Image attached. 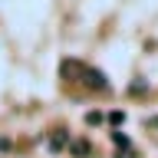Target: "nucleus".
<instances>
[{
    "instance_id": "f257e3e1",
    "label": "nucleus",
    "mask_w": 158,
    "mask_h": 158,
    "mask_svg": "<svg viewBox=\"0 0 158 158\" xmlns=\"http://www.w3.org/2000/svg\"><path fill=\"white\" fill-rule=\"evenodd\" d=\"M82 76H89V79H86V86H89V89H96V92H106V89H109V79L102 76L99 69H92V66H82Z\"/></svg>"
},
{
    "instance_id": "39448f33",
    "label": "nucleus",
    "mask_w": 158,
    "mask_h": 158,
    "mask_svg": "<svg viewBox=\"0 0 158 158\" xmlns=\"http://www.w3.org/2000/svg\"><path fill=\"white\" fill-rule=\"evenodd\" d=\"M128 92H132V96H142V92H148V82H132Z\"/></svg>"
},
{
    "instance_id": "f03ea898",
    "label": "nucleus",
    "mask_w": 158,
    "mask_h": 158,
    "mask_svg": "<svg viewBox=\"0 0 158 158\" xmlns=\"http://www.w3.org/2000/svg\"><path fill=\"white\" fill-rule=\"evenodd\" d=\"M69 145V132H56V135H49V152L56 155L59 148H66Z\"/></svg>"
},
{
    "instance_id": "7ed1b4c3",
    "label": "nucleus",
    "mask_w": 158,
    "mask_h": 158,
    "mask_svg": "<svg viewBox=\"0 0 158 158\" xmlns=\"http://www.w3.org/2000/svg\"><path fill=\"white\" fill-rule=\"evenodd\" d=\"M69 152H73V155H89L92 145H89L86 138H76V142H69Z\"/></svg>"
},
{
    "instance_id": "20e7f679",
    "label": "nucleus",
    "mask_w": 158,
    "mask_h": 158,
    "mask_svg": "<svg viewBox=\"0 0 158 158\" xmlns=\"http://www.w3.org/2000/svg\"><path fill=\"white\" fill-rule=\"evenodd\" d=\"M112 142H115L118 148H128V145H132V138H128V135H122V132H112Z\"/></svg>"
},
{
    "instance_id": "423d86ee",
    "label": "nucleus",
    "mask_w": 158,
    "mask_h": 158,
    "mask_svg": "<svg viewBox=\"0 0 158 158\" xmlns=\"http://www.w3.org/2000/svg\"><path fill=\"white\" fill-rule=\"evenodd\" d=\"M86 122H89V125H99V122H102V112H89Z\"/></svg>"
},
{
    "instance_id": "0eeeda50",
    "label": "nucleus",
    "mask_w": 158,
    "mask_h": 158,
    "mask_svg": "<svg viewBox=\"0 0 158 158\" xmlns=\"http://www.w3.org/2000/svg\"><path fill=\"white\" fill-rule=\"evenodd\" d=\"M0 148H3V152H7V148H10V138H0Z\"/></svg>"
}]
</instances>
